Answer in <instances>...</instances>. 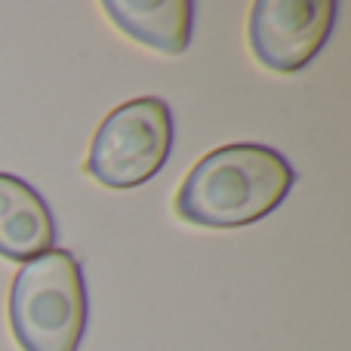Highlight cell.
Listing matches in <instances>:
<instances>
[{"mask_svg": "<svg viewBox=\"0 0 351 351\" xmlns=\"http://www.w3.org/2000/svg\"><path fill=\"white\" fill-rule=\"evenodd\" d=\"M293 185L296 170L278 148L234 142L191 167L176 194V213L200 228H243L278 210Z\"/></svg>", "mask_w": 351, "mask_h": 351, "instance_id": "obj_1", "label": "cell"}, {"mask_svg": "<svg viewBox=\"0 0 351 351\" xmlns=\"http://www.w3.org/2000/svg\"><path fill=\"white\" fill-rule=\"evenodd\" d=\"M333 22V0H259L250 10V49L268 71H302L327 47Z\"/></svg>", "mask_w": 351, "mask_h": 351, "instance_id": "obj_4", "label": "cell"}, {"mask_svg": "<svg viewBox=\"0 0 351 351\" xmlns=\"http://www.w3.org/2000/svg\"><path fill=\"white\" fill-rule=\"evenodd\" d=\"M173 152V111L160 96L117 105L99 123L84 173L99 185L127 191L154 179Z\"/></svg>", "mask_w": 351, "mask_h": 351, "instance_id": "obj_3", "label": "cell"}, {"mask_svg": "<svg viewBox=\"0 0 351 351\" xmlns=\"http://www.w3.org/2000/svg\"><path fill=\"white\" fill-rule=\"evenodd\" d=\"M102 10L130 40L164 56H182L191 43L194 3L188 0H105Z\"/></svg>", "mask_w": 351, "mask_h": 351, "instance_id": "obj_6", "label": "cell"}, {"mask_svg": "<svg viewBox=\"0 0 351 351\" xmlns=\"http://www.w3.org/2000/svg\"><path fill=\"white\" fill-rule=\"evenodd\" d=\"M86 311L84 268L71 250H47L12 278L10 330L22 351H77Z\"/></svg>", "mask_w": 351, "mask_h": 351, "instance_id": "obj_2", "label": "cell"}, {"mask_svg": "<svg viewBox=\"0 0 351 351\" xmlns=\"http://www.w3.org/2000/svg\"><path fill=\"white\" fill-rule=\"evenodd\" d=\"M56 219L49 204L31 182L0 173V256L10 262H31L53 250Z\"/></svg>", "mask_w": 351, "mask_h": 351, "instance_id": "obj_5", "label": "cell"}]
</instances>
